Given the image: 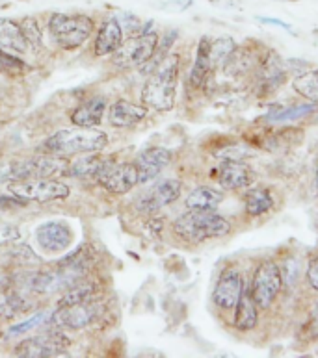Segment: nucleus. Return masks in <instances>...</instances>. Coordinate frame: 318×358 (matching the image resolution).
I'll return each instance as SVG.
<instances>
[{
  "instance_id": "nucleus-24",
  "label": "nucleus",
  "mask_w": 318,
  "mask_h": 358,
  "mask_svg": "<svg viewBox=\"0 0 318 358\" xmlns=\"http://www.w3.org/2000/svg\"><path fill=\"white\" fill-rule=\"evenodd\" d=\"M0 48L13 54H22L28 50V43L22 36L21 27L15 21L6 19V17L0 19Z\"/></svg>"
},
{
  "instance_id": "nucleus-17",
  "label": "nucleus",
  "mask_w": 318,
  "mask_h": 358,
  "mask_svg": "<svg viewBox=\"0 0 318 358\" xmlns=\"http://www.w3.org/2000/svg\"><path fill=\"white\" fill-rule=\"evenodd\" d=\"M170 164H172V152L164 147H151V149L144 150L134 160L138 184H146V182L157 178L162 169Z\"/></svg>"
},
{
  "instance_id": "nucleus-25",
  "label": "nucleus",
  "mask_w": 318,
  "mask_h": 358,
  "mask_svg": "<svg viewBox=\"0 0 318 358\" xmlns=\"http://www.w3.org/2000/svg\"><path fill=\"white\" fill-rule=\"evenodd\" d=\"M223 201V193L214 189L211 186H200L190 192V195L186 197L184 204L188 210H203V212H209V210H216Z\"/></svg>"
},
{
  "instance_id": "nucleus-19",
  "label": "nucleus",
  "mask_w": 318,
  "mask_h": 358,
  "mask_svg": "<svg viewBox=\"0 0 318 358\" xmlns=\"http://www.w3.org/2000/svg\"><path fill=\"white\" fill-rule=\"evenodd\" d=\"M235 320H233V327L240 332L254 331L259 321V308L255 305L254 297H251V289L249 284L244 282V288L240 292L237 305H235Z\"/></svg>"
},
{
  "instance_id": "nucleus-40",
  "label": "nucleus",
  "mask_w": 318,
  "mask_h": 358,
  "mask_svg": "<svg viewBox=\"0 0 318 358\" xmlns=\"http://www.w3.org/2000/svg\"><path fill=\"white\" fill-rule=\"evenodd\" d=\"M211 4L218 6V8H227V10H231V8H238V6H240V0H211Z\"/></svg>"
},
{
  "instance_id": "nucleus-7",
  "label": "nucleus",
  "mask_w": 318,
  "mask_h": 358,
  "mask_svg": "<svg viewBox=\"0 0 318 358\" xmlns=\"http://www.w3.org/2000/svg\"><path fill=\"white\" fill-rule=\"evenodd\" d=\"M8 192L19 199H25L27 203H50V201H62L69 197V186L53 178H25V180L10 182Z\"/></svg>"
},
{
  "instance_id": "nucleus-15",
  "label": "nucleus",
  "mask_w": 318,
  "mask_h": 358,
  "mask_svg": "<svg viewBox=\"0 0 318 358\" xmlns=\"http://www.w3.org/2000/svg\"><path fill=\"white\" fill-rule=\"evenodd\" d=\"M286 80V71L283 62L274 50H268L266 56L259 58V75H257V93L266 96L277 91Z\"/></svg>"
},
{
  "instance_id": "nucleus-11",
  "label": "nucleus",
  "mask_w": 318,
  "mask_h": 358,
  "mask_svg": "<svg viewBox=\"0 0 318 358\" xmlns=\"http://www.w3.org/2000/svg\"><path fill=\"white\" fill-rule=\"evenodd\" d=\"M99 310H101L99 305L84 301V303H76V305L58 306V310L49 315V321L56 329H84L95 321Z\"/></svg>"
},
{
  "instance_id": "nucleus-8",
  "label": "nucleus",
  "mask_w": 318,
  "mask_h": 358,
  "mask_svg": "<svg viewBox=\"0 0 318 358\" xmlns=\"http://www.w3.org/2000/svg\"><path fill=\"white\" fill-rule=\"evenodd\" d=\"M158 47V36L155 32H141L140 36L129 39L127 43L112 54V62L118 67H141L153 58Z\"/></svg>"
},
{
  "instance_id": "nucleus-29",
  "label": "nucleus",
  "mask_w": 318,
  "mask_h": 358,
  "mask_svg": "<svg viewBox=\"0 0 318 358\" xmlns=\"http://www.w3.org/2000/svg\"><path fill=\"white\" fill-rule=\"evenodd\" d=\"M104 160L99 156H93V152H88L82 158H76L75 162L69 164V173L75 177H97V173L101 171Z\"/></svg>"
},
{
  "instance_id": "nucleus-4",
  "label": "nucleus",
  "mask_w": 318,
  "mask_h": 358,
  "mask_svg": "<svg viewBox=\"0 0 318 358\" xmlns=\"http://www.w3.org/2000/svg\"><path fill=\"white\" fill-rule=\"evenodd\" d=\"M84 273L86 264L81 258H71L49 271L30 273L27 277V288L36 294H56L75 286L78 280H82Z\"/></svg>"
},
{
  "instance_id": "nucleus-44",
  "label": "nucleus",
  "mask_w": 318,
  "mask_h": 358,
  "mask_svg": "<svg viewBox=\"0 0 318 358\" xmlns=\"http://www.w3.org/2000/svg\"><path fill=\"white\" fill-rule=\"evenodd\" d=\"M317 186H318V169H317Z\"/></svg>"
},
{
  "instance_id": "nucleus-37",
  "label": "nucleus",
  "mask_w": 318,
  "mask_h": 358,
  "mask_svg": "<svg viewBox=\"0 0 318 358\" xmlns=\"http://www.w3.org/2000/svg\"><path fill=\"white\" fill-rule=\"evenodd\" d=\"M192 4H194L192 0H170V2H164V4H160L158 8L164 11H175V13H179V11L188 10Z\"/></svg>"
},
{
  "instance_id": "nucleus-30",
  "label": "nucleus",
  "mask_w": 318,
  "mask_h": 358,
  "mask_svg": "<svg viewBox=\"0 0 318 358\" xmlns=\"http://www.w3.org/2000/svg\"><path fill=\"white\" fill-rule=\"evenodd\" d=\"M237 48V43L231 38H218L212 41L211 39V64L212 69L223 67L227 58L231 56V52Z\"/></svg>"
},
{
  "instance_id": "nucleus-32",
  "label": "nucleus",
  "mask_w": 318,
  "mask_h": 358,
  "mask_svg": "<svg viewBox=\"0 0 318 358\" xmlns=\"http://www.w3.org/2000/svg\"><path fill=\"white\" fill-rule=\"evenodd\" d=\"M318 104L311 102V104H298V106L291 108H281L279 112H275L274 115H270V121L274 123H281V121H294V119L307 117L309 113H313V110Z\"/></svg>"
},
{
  "instance_id": "nucleus-42",
  "label": "nucleus",
  "mask_w": 318,
  "mask_h": 358,
  "mask_svg": "<svg viewBox=\"0 0 318 358\" xmlns=\"http://www.w3.org/2000/svg\"><path fill=\"white\" fill-rule=\"evenodd\" d=\"M314 315H317V317H318V305L314 306Z\"/></svg>"
},
{
  "instance_id": "nucleus-2",
  "label": "nucleus",
  "mask_w": 318,
  "mask_h": 358,
  "mask_svg": "<svg viewBox=\"0 0 318 358\" xmlns=\"http://www.w3.org/2000/svg\"><path fill=\"white\" fill-rule=\"evenodd\" d=\"M173 232L188 243H201L207 240L223 238L231 232V223L214 210H188L173 221Z\"/></svg>"
},
{
  "instance_id": "nucleus-38",
  "label": "nucleus",
  "mask_w": 318,
  "mask_h": 358,
  "mask_svg": "<svg viewBox=\"0 0 318 358\" xmlns=\"http://www.w3.org/2000/svg\"><path fill=\"white\" fill-rule=\"evenodd\" d=\"M27 201L19 197H0V210H11V208H19V206H25Z\"/></svg>"
},
{
  "instance_id": "nucleus-43",
  "label": "nucleus",
  "mask_w": 318,
  "mask_h": 358,
  "mask_svg": "<svg viewBox=\"0 0 318 358\" xmlns=\"http://www.w3.org/2000/svg\"><path fill=\"white\" fill-rule=\"evenodd\" d=\"M283 2H294V0H283Z\"/></svg>"
},
{
  "instance_id": "nucleus-9",
  "label": "nucleus",
  "mask_w": 318,
  "mask_h": 358,
  "mask_svg": "<svg viewBox=\"0 0 318 358\" xmlns=\"http://www.w3.org/2000/svg\"><path fill=\"white\" fill-rule=\"evenodd\" d=\"M183 184L177 178H166V180L158 182L147 192H144L140 197L136 199V210L141 214H155L162 210L167 204L175 203L181 195Z\"/></svg>"
},
{
  "instance_id": "nucleus-39",
  "label": "nucleus",
  "mask_w": 318,
  "mask_h": 358,
  "mask_svg": "<svg viewBox=\"0 0 318 358\" xmlns=\"http://www.w3.org/2000/svg\"><path fill=\"white\" fill-rule=\"evenodd\" d=\"M259 21L263 22V24H274V27H279V28H283V30H286V32H291V27H289L286 22L279 21V19H268V17H261Z\"/></svg>"
},
{
  "instance_id": "nucleus-22",
  "label": "nucleus",
  "mask_w": 318,
  "mask_h": 358,
  "mask_svg": "<svg viewBox=\"0 0 318 358\" xmlns=\"http://www.w3.org/2000/svg\"><path fill=\"white\" fill-rule=\"evenodd\" d=\"M123 45V27L118 19H108L103 22L95 39V56H108L113 54Z\"/></svg>"
},
{
  "instance_id": "nucleus-36",
  "label": "nucleus",
  "mask_w": 318,
  "mask_h": 358,
  "mask_svg": "<svg viewBox=\"0 0 318 358\" xmlns=\"http://www.w3.org/2000/svg\"><path fill=\"white\" fill-rule=\"evenodd\" d=\"M305 277H307V284L314 292H318V251L311 255L307 264V271H305Z\"/></svg>"
},
{
  "instance_id": "nucleus-35",
  "label": "nucleus",
  "mask_w": 318,
  "mask_h": 358,
  "mask_svg": "<svg viewBox=\"0 0 318 358\" xmlns=\"http://www.w3.org/2000/svg\"><path fill=\"white\" fill-rule=\"evenodd\" d=\"M15 180H21V175H19V162L2 164V166H0V184Z\"/></svg>"
},
{
  "instance_id": "nucleus-26",
  "label": "nucleus",
  "mask_w": 318,
  "mask_h": 358,
  "mask_svg": "<svg viewBox=\"0 0 318 358\" xmlns=\"http://www.w3.org/2000/svg\"><path fill=\"white\" fill-rule=\"evenodd\" d=\"M272 208H274V197L266 187L248 189L244 195V210L249 217H261V215L268 214Z\"/></svg>"
},
{
  "instance_id": "nucleus-20",
  "label": "nucleus",
  "mask_w": 318,
  "mask_h": 358,
  "mask_svg": "<svg viewBox=\"0 0 318 358\" xmlns=\"http://www.w3.org/2000/svg\"><path fill=\"white\" fill-rule=\"evenodd\" d=\"M147 115L146 106H138V104H132L129 101H116L110 106V112H108V121L116 129H129V127H134L140 121H144Z\"/></svg>"
},
{
  "instance_id": "nucleus-3",
  "label": "nucleus",
  "mask_w": 318,
  "mask_h": 358,
  "mask_svg": "<svg viewBox=\"0 0 318 358\" xmlns=\"http://www.w3.org/2000/svg\"><path fill=\"white\" fill-rule=\"evenodd\" d=\"M108 145V136L101 130L93 129H69L60 130L41 143V152L54 156L67 155H88V152H99Z\"/></svg>"
},
{
  "instance_id": "nucleus-10",
  "label": "nucleus",
  "mask_w": 318,
  "mask_h": 358,
  "mask_svg": "<svg viewBox=\"0 0 318 358\" xmlns=\"http://www.w3.org/2000/svg\"><path fill=\"white\" fill-rule=\"evenodd\" d=\"M97 178L106 192L113 193V195H125L138 184V171H136L134 162H125V164L113 166L104 160L101 171L97 173Z\"/></svg>"
},
{
  "instance_id": "nucleus-16",
  "label": "nucleus",
  "mask_w": 318,
  "mask_h": 358,
  "mask_svg": "<svg viewBox=\"0 0 318 358\" xmlns=\"http://www.w3.org/2000/svg\"><path fill=\"white\" fill-rule=\"evenodd\" d=\"M255 180L254 169L242 160H233L226 158L218 167V182L223 189H244L249 187Z\"/></svg>"
},
{
  "instance_id": "nucleus-23",
  "label": "nucleus",
  "mask_w": 318,
  "mask_h": 358,
  "mask_svg": "<svg viewBox=\"0 0 318 358\" xmlns=\"http://www.w3.org/2000/svg\"><path fill=\"white\" fill-rule=\"evenodd\" d=\"M212 64H211V39L201 38L200 45H198V52H195L194 65H192V71H190L188 82L190 86L194 90H201L205 86L207 78L212 73Z\"/></svg>"
},
{
  "instance_id": "nucleus-33",
  "label": "nucleus",
  "mask_w": 318,
  "mask_h": 358,
  "mask_svg": "<svg viewBox=\"0 0 318 358\" xmlns=\"http://www.w3.org/2000/svg\"><path fill=\"white\" fill-rule=\"evenodd\" d=\"M45 321H49V314H45V312H38L36 315H32L30 320L22 321V323H19V325L15 327H10V331L6 332V338H13V336H21V334H27L28 331H32V329H36V327H39L41 323H45Z\"/></svg>"
},
{
  "instance_id": "nucleus-18",
  "label": "nucleus",
  "mask_w": 318,
  "mask_h": 358,
  "mask_svg": "<svg viewBox=\"0 0 318 358\" xmlns=\"http://www.w3.org/2000/svg\"><path fill=\"white\" fill-rule=\"evenodd\" d=\"M69 164L62 160L60 156L45 155L28 162H19V173L21 180L25 178H50L60 173H67Z\"/></svg>"
},
{
  "instance_id": "nucleus-28",
  "label": "nucleus",
  "mask_w": 318,
  "mask_h": 358,
  "mask_svg": "<svg viewBox=\"0 0 318 358\" xmlns=\"http://www.w3.org/2000/svg\"><path fill=\"white\" fill-rule=\"evenodd\" d=\"M30 306L21 294H17L15 289H0V315L2 317H13V315L21 314Z\"/></svg>"
},
{
  "instance_id": "nucleus-41",
  "label": "nucleus",
  "mask_w": 318,
  "mask_h": 358,
  "mask_svg": "<svg viewBox=\"0 0 318 358\" xmlns=\"http://www.w3.org/2000/svg\"><path fill=\"white\" fill-rule=\"evenodd\" d=\"M307 117H309V119H313V123H318V106L314 108L313 113H309Z\"/></svg>"
},
{
  "instance_id": "nucleus-34",
  "label": "nucleus",
  "mask_w": 318,
  "mask_h": 358,
  "mask_svg": "<svg viewBox=\"0 0 318 358\" xmlns=\"http://www.w3.org/2000/svg\"><path fill=\"white\" fill-rule=\"evenodd\" d=\"M19 27H21L22 36H25V39H27L28 45H34V47H39V45H41V38H43V34H41V30H39L38 21H36L34 17H27V19H22Z\"/></svg>"
},
{
  "instance_id": "nucleus-31",
  "label": "nucleus",
  "mask_w": 318,
  "mask_h": 358,
  "mask_svg": "<svg viewBox=\"0 0 318 358\" xmlns=\"http://www.w3.org/2000/svg\"><path fill=\"white\" fill-rule=\"evenodd\" d=\"M93 292H95V286L92 282H78L75 286H71L67 289V294L60 299L58 306H67V305H76V303H84V301L92 299Z\"/></svg>"
},
{
  "instance_id": "nucleus-1",
  "label": "nucleus",
  "mask_w": 318,
  "mask_h": 358,
  "mask_svg": "<svg viewBox=\"0 0 318 358\" xmlns=\"http://www.w3.org/2000/svg\"><path fill=\"white\" fill-rule=\"evenodd\" d=\"M179 78V58L167 56L157 69L151 73V78L144 84L141 102L146 108H153L157 112H170L175 106Z\"/></svg>"
},
{
  "instance_id": "nucleus-12",
  "label": "nucleus",
  "mask_w": 318,
  "mask_h": 358,
  "mask_svg": "<svg viewBox=\"0 0 318 358\" xmlns=\"http://www.w3.org/2000/svg\"><path fill=\"white\" fill-rule=\"evenodd\" d=\"M69 342L62 334H41V336L28 338L13 349L17 357H64L67 353Z\"/></svg>"
},
{
  "instance_id": "nucleus-21",
  "label": "nucleus",
  "mask_w": 318,
  "mask_h": 358,
  "mask_svg": "<svg viewBox=\"0 0 318 358\" xmlns=\"http://www.w3.org/2000/svg\"><path fill=\"white\" fill-rule=\"evenodd\" d=\"M104 110H106V99L95 96V99H90L82 106L76 108L71 115V121L75 127H81V129H95L97 124L103 123Z\"/></svg>"
},
{
  "instance_id": "nucleus-13",
  "label": "nucleus",
  "mask_w": 318,
  "mask_h": 358,
  "mask_svg": "<svg viewBox=\"0 0 318 358\" xmlns=\"http://www.w3.org/2000/svg\"><path fill=\"white\" fill-rule=\"evenodd\" d=\"M36 240L43 251L64 252L75 240V232L65 221H47L36 229Z\"/></svg>"
},
{
  "instance_id": "nucleus-6",
  "label": "nucleus",
  "mask_w": 318,
  "mask_h": 358,
  "mask_svg": "<svg viewBox=\"0 0 318 358\" xmlns=\"http://www.w3.org/2000/svg\"><path fill=\"white\" fill-rule=\"evenodd\" d=\"M281 288H283V275H281L279 266L270 258L259 262L254 271L251 282H249L251 297H254L257 308L268 310L277 299Z\"/></svg>"
},
{
  "instance_id": "nucleus-14",
  "label": "nucleus",
  "mask_w": 318,
  "mask_h": 358,
  "mask_svg": "<svg viewBox=\"0 0 318 358\" xmlns=\"http://www.w3.org/2000/svg\"><path fill=\"white\" fill-rule=\"evenodd\" d=\"M244 288L242 273L237 268H226L220 273L212 292V303L221 310H233Z\"/></svg>"
},
{
  "instance_id": "nucleus-27",
  "label": "nucleus",
  "mask_w": 318,
  "mask_h": 358,
  "mask_svg": "<svg viewBox=\"0 0 318 358\" xmlns=\"http://www.w3.org/2000/svg\"><path fill=\"white\" fill-rule=\"evenodd\" d=\"M292 87L298 95H302L305 101L318 104V69L303 71L292 80Z\"/></svg>"
},
{
  "instance_id": "nucleus-5",
  "label": "nucleus",
  "mask_w": 318,
  "mask_h": 358,
  "mask_svg": "<svg viewBox=\"0 0 318 358\" xmlns=\"http://www.w3.org/2000/svg\"><path fill=\"white\" fill-rule=\"evenodd\" d=\"M49 32L58 47L75 50L86 43L93 34V21L88 15L54 13L49 21Z\"/></svg>"
}]
</instances>
